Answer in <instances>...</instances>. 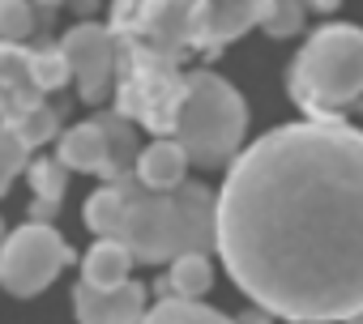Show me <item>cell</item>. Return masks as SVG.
<instances>
[{"label": "cell", "instance_id": "obj_1", "mask_svg": "<svg viewBox=\"0 0 363 324\" xmlns=\"http://www.w3.org/2000/svg\"><path fill=\"white\" fill-rule=\"evenodd\" d=\"M231 282L282 320L363 307V132L342 120L282 124L231 158L218 192Z\"/></svg>", "mask_w": 363, "mask_h": 324}, {"label": "cell", "instance_id": "obj_2", "mask_svg": "<svg viewBox=\"0 0 363 324\" xmlns=\"http://www.w3.org/2000/svg\"><path fill=\"white\" fill-rule=\"evenodd\" d=\"M286 86L299 111L312 120H337L363 98V30L350 22L320 26L295 56Z\"/></svg>", "mask_w": 363, "mask_h": 324}, {"label": "cell", "instance_id": "obj_3", "mask_svg": "<svg viewBox=\"0 0 363 324\" xmlns=\"http://www.w3.org/2000/svg\"><path fill=\"white\" fill-rule=\"evenodd\" d=\"M244 132H248V107L240 90L210 69L189 73L171 120V137L184 145L189 162H197V167H223L227 162L231 167V158L244 149Z\"/></svg>", "mask_w": 363, "mask_h": 324}, {"label": "cell", "instance_id": "obj_4", "mask_svg": "<svg viewBox=\"0 0 363 324\" xmlns=\"http://www.w3.org/2000/svg\"><path fill=\"white\" fill-rule=\"evenodd\" d=\"M69 260H73V248L60 239L52 222H26L9 231L5 243H0V286L18 299H35L60 277Z\"/></svg>", "mask_w": 363, "mask_h": 324}, {"label": "cell", "instance_id": "obj_5", "mask_svg": "<svg viewBox=\"0 0 363 324\" xmlns=\"http://www.w3.org/2000/svg\"><path fill=\"white\" fill-rule=\"evenodd\" d=\"M120 239L128 243V252L141 265L175 260L179 256V205H175V188L158 192V188H145L137 175H128V214H124Z\"/></svg>", "mask_w": 363, "mask_h": 324}, {"label": "cell", "instance_id": "obj_6", "mask_svg": "<svg viewBox=\"0 0 363 324\" xmlns=\"http://www.w3.org/2000/svg\"><path fill=\"white\" fill-rule=\"evenodd\" d=\"M60 52L73 69L77 94L86 103H103L111 94V81H116V30L86 18L82 26H73L60 39Z\"/></svg>", "mask_w": 363, "mask_h": 324}, {"label": "cell", "instance_id": "obj_7", "mask_svg": "<svg viewBox=\"0 0 363 324\" xmlns=\"http://www.w3.org/2000/svg\"><path fill=\"white\" fill-rule=\"evenodd\" d=\"M274 0H197V52H218L261 26Z\"/></svg>", "mask_w": 363, "mask_h": 324}, {"label": "cell", "instance_id": "obj_8", "mask_svg": "<svg viewBox=\"0 0 363 324\" xmlns=\"http://www.w3.org/2000/svg\"><path fill=\"white\" fill-rule=\"evenodd\" d=\"M73 311L82 324H141L145 320V286L141 282H120V286H73Z\"/></svg>", "mask_w": 363, "mask_h": 324}, {"label": "cell", "instance_id": "obj_9", "mask_svg": "<svg viewBox=\"0 0 363 324\" xmlns=\"http://www.w3.org/2000/svg\"><path fill=\"white\" fill-rule=\"evenodd\" d=\"M43 86L35 77V60L22 43L0 39V124H18L30 107L43 103Z\"/></svg>", "mask_w": 363, "mask_h": 324}, {"label": "cell", "instance_id": "obj_10", "mask_svg": "<svg viewBox=\"0 0 363 324\" xmlns=\"http://www.w3.org/2000/svg\"><path fill=\"white\" fill-rule=\"evenodd\" d=\"M133 175H137L145 188L171 192V188L184 184V175H189V154H184V145H179L175 137H158V141H150V145L137 154Z\"/></svg>", "mask_w": 363, "mask_h": 324}, {"label": "cell", "instance_id": "obj_11", "mask_svg": "<svg viewBox=\"0 0 363 324\" xmlns=\"http://www.w3.org/2000/svg\"><path fill=\"white\" fill-rule=\"evenodd\" d=\"M56 158L65 162L69 171H82V175H103V180H107V171H111V154H107V132L99 128V120L69 128V132L60 137Z\"/></svg>", "mask_w": 363, "mask_h": 324}, {"label": "cell", "instance_id": "obj_12", "mask_svg": "<svg viewBox=\"0 0 363 324\" xmlns=\"http://www.w3.org/2000/svg\"><path fill=\"white\" fill-rule=\"evenodd\" d=\"M124 214H128V175H124V180H107V184L86 201V226H90L99 239H120Z\"/></svg>", "mask_w": 363, "mask_h": 324}, {"label": "cell", "instance_id": "obj_13", "mask_svg": "<svg viewBox=\"0 0 363 324\" xmlns=\"http://www.w3.org/2000/svg\"><path fill=\"white\" fill-rule=\"evenodd\" d=\"M137 265V256L128 252V243L124 239H99L90 252H86V260H82V282H90V286H120V282H128V269Z\"/></svg>", "mask_w": 363, "mask_h": 324}, {"label": "cell", "instance_id": "obj_14", "mask_svg": "<svg viewBox=\"0 0 363 324\" xmlns=\"http://www.w3.org/2000/svg\"><path fill=\"white\" fill-rule=\"evenodd\" d=\"M94 120H99V128L107 132V154H111V171H107V180L133 175L141 149H137V137H133L128 115H124V111H103V115H94Z\"/></svg>", "mask_w": 363, "mask_h": 324}, {"label": "cell", "instance_id": "obj_15", "mask_svg": "<svg viewBox=\"0 0 363 324\" xmlns=\"http://www.w3.org/2000/svg\"><path fill=\"white\" fill-rule=\"evenodd\" d=\"M141 324H240V320L223 316L218 307H210V303H201V299H179V294H175V299L154 303Z\"/></svg>", "mask_w": 363, "mask_h": 324}, {"label": "cell", "instance_id": "obj_16", "mask_svg": "<svg viewBox=\"0 0 363 324\" xmlns=\"http://www.w3.org/2000/svg\"><path fill=\"white\" fill-rule=\"evenodd\" d=\"M167 286H171V294H179V299H201V294L214 286L210 252H179V256L171 260Z\"/></svg>", "mask_w": 363, "mask_h": 324}, {"label": "cell", "instance_id": "obj_17", "mask_svg": "<svg viewBox=\"0 0 363 324\" xmlns=\"http://www.w3.org/2000/svg\"><path fill=\"white\" fill-rule=\"evenodd\" d=\"M30 167V145L13 124H0V197L9 192V184Z\"/></svg>", "mask_w": 363, "mask_h": 324}, {"label": "cell", "instance_id": "obj_18", "mask_svg": "<svg viewBox=\"0 0 363 324\" xmlns=\"http://www.w3.org/2000/svg\"><path fill=\"white\" fill-rule=\"evenodd\" d=\"M26 171H30V188H35V197L60 205V197H65V188H69V175H73L65 162H60V158H35Z\"/></svg>", "mask_w": 363, "mask_h": 324}, {"label": "cell", "instance_id": "obj_19", "mask_svg": "<svg viewBox=\"0 0 363 324\" xmlns=\"http://www.w3.org/2000/svg\"><path fill=\"white\" fill-rule=\"evenodd\" d=\"M39 18L30 9V0H0V39L5 43H26L35 39Z\"/></svg>", "mask_w": 363, "mask_h": 324}, {"label": "cell", "instance_id": "obj_20", "mask_svg": "<svg viewBox=\"0 0 363 324\" xmlns=\"http://www.w3.org/2000/svg\"><path fill=\"white\" fill-rule=\"evenodd\" d=\"M303 0H274L269 5V13L261 18V30L269 35V39H291V35H299L303 30Z\"/></svg>", "mask_w": 363, "mask_h": 324}, {"label": "cell", "instance_id": "obj_21", "mask_svg": "<svg viewBox=\"0 0 363 324\" xmlns=\"http://www.w3.org/2000/svg\"><path fill=\"white\" fill-rule=\"evenodd\" d=\"M30 60H35V77H39V86L52 94V90H60L69 77H73V69H69V60H65V52L60 47H35L30 52Z\"/></svg>", "mask_w": 363, "mask_h": 324}, {"label": "cell", "instance_id": "obj_22", "mask_svg": "<svg viewBox=\"0 0 363 324\" xmlns=\"http://www.w3.org/2000/svg\"><path fill=\"white\" fill-rule=\"evenodd\" d=\"M13 128L26 137V145H30V149H39V145H48V141L56 137V111H52L48 103H39V107H30Z\"/></svg>", "mask_w": 363, "mask_h": 324}, {"label": "cell", "instance_id": "obj_23", "mask_svg": "<svg viewBox=\"0 0 363 324\" xmlns=\"http://www.w3.org/2000/svg\"><path fill=\"white\" fill-rule=\"evenodd\" d=\"M269 316H274V311H265V307L257 311V307H252V311H248V316H244L240 324H269Z\"/></svg>", "mask_w": 363, "mask_h": 324}, {"label": "cell", "instance_id": "obj_24", "mask_svg": "<svg viewBox=\"0 0 363 324\" xmlns=\"http://www.w3.org/2000/svg\"><path fill=\"white\" fill-rule=\"evenodd\" d=\"M308 9H316V13H333L337 9V0H303Z\"/></svg>", "mask_w": 363, "mask_h": 324}, {"label": "cell", "instance_id": "obj_25", "mask_svg": "<svg viewBox=\"0 0 363 324\" xmlns=\"http://www.w3.org/2000/svg\"><path fill=\"white\" fill-rule=\"evenodd\" d=\"M286 324H342V320H316V316H308V320H286Z\"/></svg>", "mask_w": 363, "mask_h": 324}, {"label": "cell", "instance_id": "obj_26", "mask_svg": "<svg viewBox=\"0 0 363 324\" xmlns=\"http://www.w3.org/2000/svg\"><path fill=\"white\" fill-rule=\"evenodd\" d=\"M35 5H43V9L52 13V9H60V5H69V0H35Z\"/></svg>", "mask_w": 363, "mask_h": 324}, {"label": "cell", "instance_id": "obj_27", "mask_svg": "<svg viewBox=\"0 0 363 324\" xmlns=\"http://www.w3.org/2000/svg\"><path fill=\"white\" fill-rule=\"evenodd\" d=\"M73 5H77V13H82V18H86V13H90V9H94V0H73Z\"/></svg>", "mask_w": 363, "mask_h": 324}, {"label": "cell", "instance_id": "obj_28", "mask_svg": "<svg viewBox=\"0 0 363 324\" xmlns=\"http://www.w3.org/2000/svg\"><path fill=\"white\" fill-rule=\"evenodd\" d=\"M342 324H363V307H359V311H354V316H346V320H342Z\"/></svg>", "mask_w": 363, "mask_h": 324}, {"label": "cell", "instance_id": "obj_29", "mask_svg": "<svg viewBox=\"0 0 363 324\" xmlns=\"http://www.w3.org/2000/svg\"><path fill=\"white\" fill-rule=\"evenodd\" d=\"M0 243H5V222H0Z\"/></svg>", "mask_w": 363, "mask_h": 324}, {"label": "cell", "instance_id": "obj_30", "mask_svg": "<svg viewBox=\"0 0 363 324\" xmlns=\"http://www.w3.org/2000/svg\"><path fill=\"white\" fill-rule=\"evenodd\" d=\"M359 111H363V98H359Z\"/></svg>", "mask_w": 363, "mask_h": 324}]
</instances>
